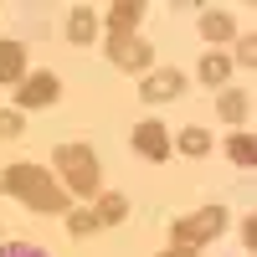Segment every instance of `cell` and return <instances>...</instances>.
<instances>
[{
    "label": "cell",
    "mask_w": 257,
    "mask_h": 257,
    "mask_svg": "<svg viewBox=\"0 0 257 257\" xmlns=\"http://www.w3.org/2000/svg\"><path fill=\"white\" fill-rule=\"evenodd\" d=\"M139 16H144L139 0H118V6L108 11V36H128V31L139 26Z\"/></svg>",
    "instance_id": "8"
},
{
    "label": "cell",
    "mask_w": 257,
    "mask_h": 257,
    "mask_svg": "<svg viewBox=\"0 0 257 257\" xmlns=\"http://www.w3.org/2000/svg\"><path fill=\"white\" fill-rule=\"evenodd\" d=\"M93 216H98V226H118V221L128 216V201L118 196V190H108V196H98V211H93Z\"/></svg>",
    "instance_id": "11"
},
{
    "label": "cell",
    "mask_w": 257,
    "mask_h": 257,
    "mask_svg": "<svg viewBox=\"0 0 257 257\" xmlns=\"http://www.w3.org/2000/svg\"><path fill=\"white\" fill-rule=\"evenodd\" d=\"M67 231H72L77 242L93 237V231H98V216H93V211H77V216H67Z\"/></svg>",
    "instance_id": "17"
},
{
    "label": "cell",
    "mask_w": 257,
    "mask_h": 257,
    "mask_svg": "<svg viewBox=\"0 0 257 257\" xmlns=\"http://www.w3.org/2000/svg\"><path fill=\"white\" fill-rule=\"evenodd\" d=\"M216 113H221L226 123H237V118L247 113V98H242V93H231V88H226V93L216 98Z\"/></svg>",
    "instance_id": "14"
},
{
    "label": "cell",
    "mask_w": 257,
    "mask_h": 257,
    "mask_svg": "<svg viewBox=\"0 0 257 257\" xmlns=\"http://www.w3.org/2000/svg\"><path fill=\"white\" fill-rule=\"evenodd\" d=\"M226 72H231L226 57H201V82H226Z\"/></svg>",
    "instance_id": "16"
},
{
    "label": "cell",
    "mask_w": 257,
    "mask_h": 257,
    "mask_svg": "<svg viewBox=\"0 0 257 257\" xmlns=\"http://www.w3.org/2000/svg\"><path fill=\"white\" fill-rule=\"evenodd\" d=\"M134 149H139L144 160H165V155H170V134H165V123L144 118V123L134 128Z\"/></svg>",
    "instance_id": "7"
},
{
    "label": "cell",
    "mask_w": 257,
    "mask_h": 257,
    "mask_svg": "<svg viewBox=\"0 0 257 257\" xmlns=\"http://www.w3.org/2000/svg\"><path fill=\"white\" fill-rule=\"evenodd\" d=\"M0 190H6V196H21L31 211H62L67 206L62 185H52V175L41 165H11L6 175H0Z\"/></svg>",
    "instance_id": "1"
},
{
    "label": "cell",
    "mask_w": 257,
    "mask_h": 257,
    "mask_svg": "<svg viewBox=\"0 0 257 257\" xmlns=\"http://www.w3.org/2000/svg\"><path fill=\"white\" fill-rule=\"evenodd\" d=\"M0 257H52V252L36 242H0Z\"/></svg>",
    "instance_id": "18"
},
{
    "label": "cell",
    "mask_w": 257,
    "mask_h": 257,
    "mask_svg": "<svg viewBox=\"0 0 257 257\" xmlns=\"http://www.w3.org/2000/svg\"><path fill=\"white\" fill-rule=\"evenodd\" d=\"M180 93H185V77H180L175 67L149 72V77H144V88H139V98H144V103H170V98H180Z\"/></svg>",
    "instance_id": "6"
},
{
    "label": "cell",
    "mask_w": 257,
    "mask_h": 257,
    "mask_svg": "<svg viewBox=\"0 0 257 257\" xmlns=\"http://www.w3.org/2000/svg\"><path fill=\"white\" fill-rule=\"evenodd\" d=\"M226 155L237 160V165H247V170H252V160H257V149H252V134H231V139H226Z\"/></svg>",
    "instance_id": "15"
},
{
    "label": "cell",
    "mask_w": 257,
    "mask_h": 257,
    "mask_svg": "<svg viewBox=\"0 0 257 257\" xmlns=\"http://www.w3.org/2000/svg\"><path fill=\"white\" fill-rule=\"evenodd\" d=\"M237 62H242L247 72L257 67V36H247V41H237Z\"/></svg>",
    "instance_id": "19"
},
{
    "label": "cell",
    "mask_w": 257,
    "mask_h": 257,
    "mask_svg": "<svg viewBox=\"0 0 257 257\" xmlns=\"http://www.w3.org/2000/svg\"><path fill=\"white\" fill-rule=\"evenodd\" d=\"M221 226H226V211L221 206H206V211H196V216H180L170 231H175V247H201L211 237H221Z\"/></svg>",
    "instance_id": "3"
},
{
    "label": "cell",
    "mask_w": 257,
    "mask_h": 257,
    "mask_svg": "<svg viewBox=\"0 0 257 257\" xmlns=\"http://www.w3.org/2000/svg\"><path fill=\"white\" fill-rule=\"evenodd\" d=\"M67 36H72V41H77V47H88V41H93V36H98V16H93V11H88V6H77V11H72V16H67Z\"/></svg>",
    "instance_id": "10"
},
{
    "label": "cell",
    "mask_w": 257,
    "mask_h": 257,
    "mask_svg": "<svg viewBox=\"0 0 257 257\" xmlns=\"http://www.w3.org/2000/svg\"><path fill=\"white\" fill-rule=\"evenodd\" d=\"M160 257H196V247H170V252H160Z\"/></svg>",
    "instance_id": "21"
},
{
    "label": "cell",
    "mask_w": 257,
    "mask_h": 257,
    "mask_svg": "<svg viewBox=\"0 0 257 257\" xmlns=\"http://www.w3.org/2000/svg\"><path fill=\"white\" fill-rule=\"evenodd\" d=\"M108 62L123 67V72H144L149 62H155V47L139 41V36H108Z\"/></svg>",
    "instance_id": "4"
},
{
    "label": "cell",
    "mask_w": 257,
    "mask_h": 257,
    "mask_svg": "<svg viewBox=\"0 0 257 257\" xmlns=\"http://www.w3.org/2000/svg\"><path fill=\"white\" fill-rule=\"evenodd\" d=\"M57 170H62V180H67L77 196H93L98 190V155L88 144H62L57 149Z\"/></svg>",
    "instance_id": "2"
},
{
    "label": "cell",
    "mask_w": 257,
    "mask_h": 257,
    "mask_svg": "<svg viewBox=\"0 0 257 257\" xmlns=\"http://www.w3.org/2000/svg\"><path fill=\"white\" fill-rule=\"evenodd\" d=\"M180 155H190V160L211 155V134L206 128H180Z\"/></svg>",
    "instance_id": "13"
},
{
    "label": "cell",
    "mask_w": 257,
    "mask_h": 257,
    "mask_svg": "<svg viewBox=\"0 0 257 257\" xmlns=\"http://www.w3.org/2000/svg\"><path fill=\"white\" fill-rule=\"evenodd\" d=\"M57 93H62V82H57V72H31V77H21V108H47V103H57Z\"/></svg>",
    "instance_id": "5"
},
{
    "label": "cell",
    "mask_w": 257,
    "mask_h": 257,
    "mask_svg": "<svg viewBox=\"0 0 257 257\" xmlns=\"http://www.w3.org/2000/svg\"><path fill=\"white\" fill-rule=\"evenodd\" d=\"M231 31H237V26H231L226 11H206V16H201V36H206V41H226Z\"/></svg>",
    "instance_id": "12"
},
{
    "label": "cell",
    "mask_w": 257,
    "mask_h": 257,
    "mask_svg": "<svg viewBox=\"0 0 257 257\" xmlns=\"http://www.w3.org/2000/svg\"><path fill=\"white\" fill-rule=\"evenodd\" d=\"M16 134H21V113L0 108V139H16Z\"/></svg>",
    "instance_id": "20"
},
{
    "label": "cell",
    "mask_w": 257,
    "mask_h": 257,
    "mask_svg": "<svg viewBox=\"0 0 257 257\" xmlns=\"http://www.w3.org/2000/svg\"><path fill=\"white\" fill-rule=\"evenodd\" d=\"M26 77V47L21 41H0V82Z\"/></svg>",
    "instance_id": "9"
}]
</instances>
